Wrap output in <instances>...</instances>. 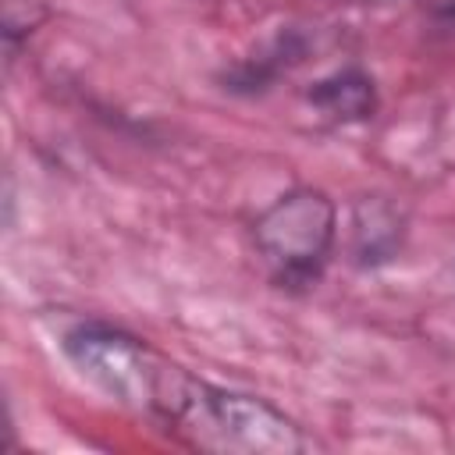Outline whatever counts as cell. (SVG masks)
Here are the masks:
<instances>
[{
	"label": "cell",
	"mask_w": 455,
	"mask_h": 455,
	"mask_svg": "<svg viewBox=\"0 0 455 455\" xmlns=\"http://www.w3.org/2000/svg\"><path fill=\"white\" fill-rule=\"evenodd\" d=\"M444 14H451V18H455V0H448V4H444Z\"/></svg>",
	"instance_id": "cell-6"
},
{
	"label": "cell",
	"mask_w": 455,
	"mask_h": 455,
	"mask_svg": "<svg viewBox=\"0 0 455 455\" xmlns=\"http://www.w3.org/2000/svg\"><path fill=\"white\" fill-rule=\"evenodd\" d=\"M338 242V206L327 192L299 185L281 192L252 220V245L277 288H309L320 281Z\"/></svg>",
	"instance_id": "cell-2"
},
{
	"label": "cell",
	"mask_w": 455,
	"mask_h": 455,
	"mask_svg": "<svg viewBox=\"0 0 455 455\" xmlns=\"http://www.w3.org/2000/svg\"><path fill=\"white\" fill-rule=\"evenodd\" d=\"M192 444L235 455H295L306 451V434L274 402L217 384H199L185 416L174 427Z\"/></svg>",
	"instance_id": "cell-3"
},
{
	"label": "cell",
	"mask_w": 455,
	"mask_h": 455,
	"mask_svg": "<svg viewBox=\"0 0 455 455\" xmlns=\"http://www.w3.org/2000/svg\"><path fill=\"white\" fill-rule=\"evenodd\" d=\"M405 213L387 196H359L348 220V249L359 267L387 263L402 252Z\"/></svg>",
	"instance_id": "cell-4"
},
{
	"label": "cell",
	"mask_w": 455,
	"mask_h": 455,
	"mask_svg": "<svg viewBox=\"0 0 455 455\" xmlns=\"http://www.w3.org/2000/svg\"><path fill=\"white\" fill-rule=\"evenodd\" d=\"M309 103L320 110L323 121L348 124V121H366L377 110V92L373 82L359 68H341L327 78H320L309 89Z\"/></svg>",
	"instance_id": "cell-5"
},
{
	"label": "cell",
	"mask_w": 455,
	"mask_h": 455,
	"mask_svg": "<svg viewBox=\"0 0 455 455\" xmlns=\"http://www.w3.org/2000/svg\"><path fill=\"white\" fill-rule=\"evenodd\" d=\"M60 348L71 366L107 398L156 419L167 430L178 427L203 384V377L171 363L142 338L107 323H78L64 334Z\"/></svg>",
	"instance_id": "cell-1"
}]
</instances>
